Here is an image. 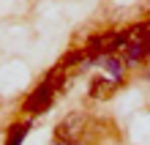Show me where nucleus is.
I'll use <instances>...</instances> for the list:
<instances>
[{"instance_id": "f257e3e1", "label": "nucleus", "mask_w": 150, "mask_h": 145, "mask_svg": "<svg viewBox=\"0 0 150 145\" xmlns=\"http://www.w3.org/2000/svg\"><path fill=\"white\" fill-rule=\"evenodd\" d=\"M85 129H87V118H85V115H68L66 121L57 123V140L74 145V142L82 140Z\"/></svg>"}, {"instance_id": "f03ea898", "label": "nucleus", "mask_w": 150, "mask_h": 145, "mask_svg": "<svg viewBox=\"0 0 150 145\" xmlns=\"http://www.w3.org/2000/svg\"><path fill=\"white\" fill-rule=\"evenodd\" d=\"M87 60H90V52L87 49H82V52H71V55H66L63 60H60V71L68 77V74H76V71H82L85 66H87Z\"/></svg>"}, {"instance_id": "7ed1b4c3", "label": "nucleus", "mask_w": 150, "mask_h": 145, "mask_svg": "<svg viewBox=\"0 0 150 145\" xmlns=\"http://www.w3.org/2000/svg\"><path fill=\"white\" fill-rule=\"evenodd\" d=\"M115 79L112 77H96L93 82H90V96L93 99H98V101H107V99L115 93Z\"/></svg>"}, {"instance_id": "20e7f679", "label": "nucleus", "mask_w": 150, "mask_h": 145, "mask_svg": "<svg viewBox=\"0 0 150 145\" xmlns=\"http://www.w3.org/2000/svg\"><path fill=\"white\" fill-rule=\"evenodd\" d=\"M126 39V47H139V49H147V41H150V30L147 25H134L128 33H123Z\"/></svg>"}, {"instance_id": "39448f33", "label": "nucleus", "mask_w": 150, "mask_h": 145, "mask_svg": "<svg viewBox=\"0 0 150 145\" xmlns=\"http://www.w3.org/2000/svg\"><path fill=\"white\" fill-rule=\"evenodd\" d=\"M25 134H28V129H25V126H16V131L11 134V142H8V145H19V140L25 137Z\"/></svg>"}, {"instance_id": "423d86ee", "label": "nucleus", "mask_w": 150, "mask_h": 145, "mask_svg": "<svg viewBox=\"0 0 150 145\" xmlns=\"http://www.w3.org/2000/svg\"><path fill=\"white\" fill-rule=\"evenodd\" d=\"M147 58H150V41H147Z\"/></svg>"}]
</instances>
